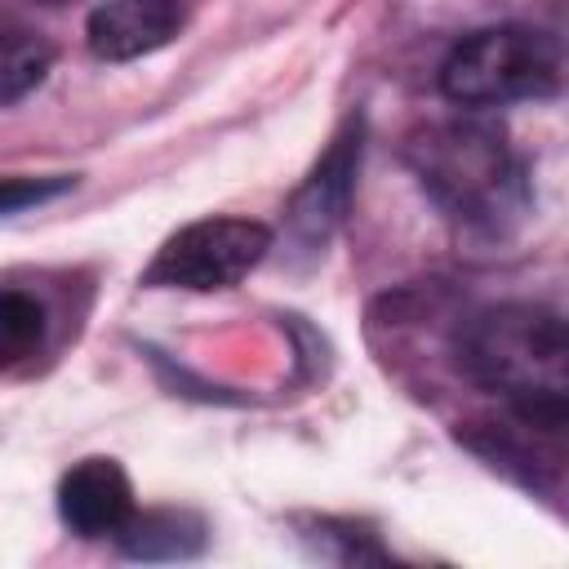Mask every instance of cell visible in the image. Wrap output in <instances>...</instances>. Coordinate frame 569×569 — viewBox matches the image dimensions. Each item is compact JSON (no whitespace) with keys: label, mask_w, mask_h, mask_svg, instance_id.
Returning a JSON list of instances; mask_svg holds the SVG:
<instances>
[{"label":"cell","mask_w":569,"mask_h":569,"mask_svg":"<svg viewBox=\"0 0 569 569\" xmlns=\"http://www.w3.org/2000/svg\"><path fill=\"white\" fill-rule=\"evenodd\" d=\"M405 160L436 209L471 231L502 236L529 204L525 164L516 160L507 133L480 116H453L413 129Z\"/></svg>","instance_id":"cell-2"},{"label":"cell","mask_w":569,"mask_h":569,"mask_svg":"<svg viewBox=\"0 0 569 569\" xmlns=\"http://www.w3.org/2000/svg\"><path fill=\"white\" fill-rule=\"evenodd\" d=\"M67 187H71V178H62V173H53V178L9 173V178H0V218H13L22 209H31V204H44V200L62 196Z\"/></svg>","instance_id":"cell-11"},{"label":"cell","mask_w":569,"mask_h":569,"mask_svg":"<svg viewBox=\"0 0 569 569\" xmlns=\"http://www.w3.org/2000/svg\"><path fill=\"white\" fill-rule=\"evenodd\" d=\"M133 511V485L116 458H84L58 480V516L76 538H116Z\"/></svg>","instance_id":"cell-6"},{"label":"cell","mask_w":569,"mask_h":569,"mask_svg":"<svg viewBox=\"0 0 569 569\" xmlns=\"http://www.w3.org/2000/svg\"><path fill=\"white\" fill-rule=\"evenodd\" d=\"M271 249V227L249 218H200L178 227L142 271V284L213 293L240 284Z\"/></svg>","instance_id":"cell-4"},{"label":"cell","mask_w":569,"mask_h":569,"mask_svg":"<svg viewBox=\"0 0 569 569\" xmlns=\"http://www.w3.org/2000/svg\"><path fill=\"white\" fill-rule=\"evenodd\" d=\"M560 40L529 22H498L462 36L440 62V93L462 111L538 102L560 89Z\"/></svg>","instance_id":"cell-3"},{"label":"cell","mask_w":569,"mask_h":569,"mask_svg":"<svg viewBox=\"0 0 569 569\" xmlns=\"http://www.w3.org/2000/svg\"><path fill=\"white\" fill-rule=\"evenodd\" d=\"M44 307L22 289H0V369L27 360L44 342Z\"/></svg>","instance_id":"cell-10"},{"label":"cell","mask_w":569,"mask_h":569,"mask_svg":"<svg viewBox=\"0 0 569 569\" xmlns=\"http://www.w3.org/2000/svg\"><path fill=\"white\" fill-rule=\"evenodd\" d=\"M356 164H360V133L356 138L342 133L333 142V151L316 164V173L307 178V187L298 191V200L289 209V222L302 236V244H325V236L333 231V222L347 209V191H351Z\"/></svg>","instance_id":"cell-7"},{"label":"cell","mask_w":569,"mask_h":569,"mask_svg":"<svg viewBox=\"0 0 569 569\" xmlns=\"http://www.w3.org/2000/svg\"><path fill=\"white\" fill-rule=\"evenodd\" d=\"M462 373L498 396L525 427L556 436L569 418V338L565 320L538 302L476 311L458 329Z\"/></svg>","instance_id":"cell-1"},{"label":"cell","mask_w":569,"mask_h":569,"mask_svg":"<svg viewBox=\"0 0 569 569\" xmlns=\"http://www.w3.org/2000/svg\"><path fill=\"white\" fill-rule=\"evenodd\" d=\"M53 67V44L13 13H0V107L27 98Z\"/></svg>","instance_id":"cell-9"},{"label":"cell","mask_w":569,"mask_h":569,"mask_svg":"<svg viewBox=\"0 0 569 569\" xmlns=\"http://www.w3.org/2000/svg\"><path fill=\"white\" fill-rule=\"evenodd\" d=\"M116 538L133 560H187L200 551L204 529L196 516L182 511H133Z\"/></svg>","instance_id":"cell-8"},{"label":"cell","mask_w":569,"mask_h":569,"mask_svg":"<svg viewBox=\"0 0 569 569\" xmlns=\"http://www.w3.org/2000/svg\"><path fill=\"white\" fill-rule=\"evenodd\" d=\"M40 4H76V0H40Z\"/></svg>","instance_id":"cell-12"},{"label":"cell","mask_w":569,"mask_h":569,"mask_svg":"<svg viewBox=\"0 0 569 569\" xmlns=\"http://www.w3.org/2000/svg\"><path fill=\"white\" fill-rule=\"evenodd\" d=\"M187 27V0H102L89 13L84 40L102 62H133L164 49Z\"/></svg>","instance_id":"cell-5"}]
</instances>
